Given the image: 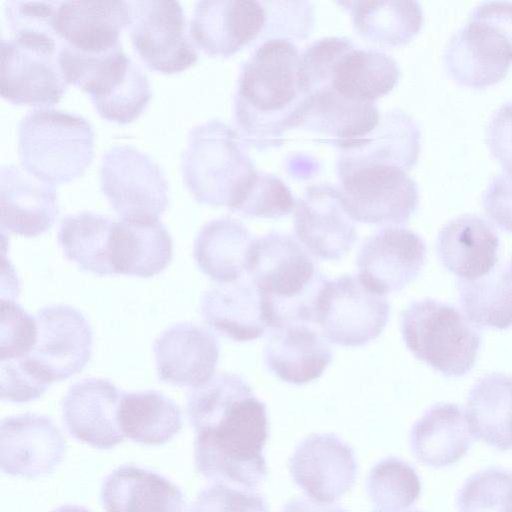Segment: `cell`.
Segmentation results:
<instances>
[{
  "mask_svg": "<svg viewBox=\"0 0 512 512\" xmlns=\"http://www.w3.org/2000/svg\"><path fill=\"white\" fill-rule=\"evenodd\" d=\"M197 471L217 483L253 489L266 477L269 434L264 402L238 374L221 373L187 394Z\"/></svg>",
  "mask_w": 512,
  "mask_h": 512,
  "instance_id": "cell-1",
  "label": "cell"
},
{
  "mask_svg": "<svg viewBox=\"0 0 512 512\" xmlns=\"http://www.w3.org/2000/svg\"><path fill=\"white\" fill-rule=\"evenodd\" d=\"M309 93L300 74V53L289 41L273 39L257 46L240 73L235 121L247 144L276 146L299 127Z\"/></svg>",
  "mask_w": 512,
  "mask_h": 512,
  "instance_id": "cell-2",
  "label": "cell"
},
{
  "mask_svg": "<svg viewBox=\"0 0 512 512\" xmlns=\"http://www.w3.org/2000/svg\"><path fill=\"white\" fill-rule=\"evenodd\" d=\"M247 272L260 297L267 328L316 325L318 303L329 279L294 237L271 232L255 239Z\"/></svg>",
  "mask_w": 512,
  "mask_h": 512,
  "instance_id": "cell-3",
  "label": "cell"
},
{
  "mask_svg": "<svg viewBox=\"0 0 512 512\" xmlns=\"http://www.w3.org/2000/svg\"><path fill=\"white\" fill-rule=\"evenodd\" d=\"M240 134L218 120L195 127L183 155V177L201 203L231 211L256 173Z\"/></svg>",
  "mask_w": 512,
  "mask_h": 512,
  "instance_id": "cell-4",
  "label": "cell"
},
{
  "mask_svg": "<svg viewBox=\"0 0 512 512\" xmlns=\"http://www.w3.org/2000/svg\"><path fill=\"white\" fill-rule=\"evenodd\" d=\"M443 61L463 86L481 89L501 81L512 64V2H480L447 41Z\"/></svg>",
  "mask_w": 512,
  "mask_h": 512,
  "instance_id": "cell-5",
  "label": "cell"
},
{
  "mask_svg": "<svg viewBox=\"0 0 512 512\" xmlns=\"http://www.w3.org/2000/svg\"><path fill=\"white\" fill-rule=\"evenodd\" d=\"M408 350L446 376H463L475 365L482 335L451 304L425 298L411 302L400 315Z\"/></svg>",
  "mask_w": 512,
  "mask_h": 512,
  "instance_id": "cell-6",
  "label": "cell"
},
{
  "mask_svg": "<svg viewBox=\"0 0 512 512\" xmlns=\"http://www.w3.org/2000/svg\"><path fill=\"white\" fill-rule=\"evenodd\" d=\"M22 166L49 184L80 176L93 156V133L82 117L64 111L39 109L19 124Z\"/></svg>",
  "mask_w": 512,
  "mask_h": 512,
  "instance_id": "cell-7",
  "label": "cell"
},
{
  "mask_svg": "<svg viewBox=\"0 0 512 512\" xmlns=\"http://www.w3.org/2000/svg\"><path fill=\"white\" fill-rule=\"evenodd\" d=\"M59 64L67 84L88 92L99 115L109 121H133L150 99L145 73L121 47L102 54H85L62 45Z\"/></svg>",
  "mask_w": 512,
  "mask_h": 512,
  "instance_id": "cell-8",
  "label": "cell"
},
{
  "mask_svg": "<svg viewBox=\"0 0 512 512\" xmlns=\"http://www.w3.org/2000/svg\"><path fill=\"white\" fill-rule=\"evenodd\" d=\"M337 175L344 206L354 221L403 225L418 207L416 183L395 165L340 155Z\"/></svg>",
  "mask_w": 512,
  "mask_h": 512,
  "instance_id": "cell-9",
  "label": "cell"
},
{
  "mask_svg": "<svg viewBox=\"0 0 512 512\" xmlns=\"http://www.w3.org/2000/svg\"><path fill=\"white\" fill-rule=\"evenodd\" d=\"M390 313L385 295L370 289L359 276L346 274L328 281L318 303L316 324L330 343L360 347L382 333Z\"/></svg>",
  "mask_w": 512,
  "mask_h": 512,
  "instance_id": "cell-10",
  "label": "cell"
},
{
  "mask_svg": "<svg viewBox=\"0 0 512 512\" xmlns=\"http://www.w3.org/2000/svg\"><path fill=\"white\" fill-rule=\"evenodd\" d=\"M35 320L36 344L17 359L23 367L47 386L80 372L92 352V329L85 317L70 306L51 305L40 309Z\"/></svg>",
  "mask_w": 512,
  "mask_h": 512,
  "instance_id": "cell-11",
  "label": "cell"
},
{
  "mask_svg": "<svg viewBox=\"0 0 512 512\" xmlns=\"http://www.w3.org/2000/svg\"><path fill=\"white\" fill-rule=\"evenodd\" d=\"M61 47L50 38H2L1 96L15 104L57 103L68 85L59 64Z\"/></svg>",
  "mask_w": 512,
  "mask_h": 512,
  "instance_id": "cell-12",
  "label": "cell"
},
{
  "mask_svg": "<svg viewBox=\"0 0 512 512\" xmlns=\"http://www.w3.org/2000/svg\"><path fill=\"white\" fill-rule=\"evenodd\" d=\"M101 186L121 219H159L168 204L167 182L144 153L116 145L103 157Z\"/></svg>",
  "mask_w": 512,
  "mask_h": 512,
  "instance_id": "cell-13",
  "label": "cell"
},
{
  "mask_svg": "<svg viewBox=\"0 0 512 512\" xmlns=\"http://www.w3.org/2000/svg\"><path fill=\"white\" fill-rule=\"evenodd\" d=\"M130 37L142 60L162 73L185 70L197 60V52L186 33L179 2H130Z\"/></svg>",
  "mask_w": 512,
  "mask_h": 512,
  "instance_id": "cell-14",
  "label": "cell"
},
{
  "mask_svg": "<svg viewBox=\"0 0 512 512\" xmlns=\"http://www.w3.org/2000/svg\"><path fill=\"white\" fill-rule=\"evenodd\" d=\"M294 231L314 257L325 260L342 258L357 240L339 188L328 184L310 186L296 202Z\"/></svg>",
  "mask_w": 512,
  "mask_h": 512,
  "instance_id": "cell-15",
  "label": "cell"
},
{
  "mask_svg": "<svg viewBox=\"0 0 512 512\" xmlns=\"http://www.w3.org/2000/svg\"><path fill=\"white\" fill-rule=\"evenodd\" d=\"M426 254L419 234L403 227H385L363 243L357 257L359 277L379 294L400 291L419 275Z\"/></svg>",
  "mask_w": 512,
  "mask_h": 512,
  "instance_id": "cell-16",
  "label": "cell"
},
{
  "mask_svg": "<svg viewBox=\"0 0 512 512\" xmlns=\"http://www.w3.org/2000/svg\"><path fill=\"white\" fill-rule=\"evenodd\" d=\"M265 23L262 1H201L195 6L189 31L205 53L229 57L245 46L258 44Z\"/></svg>",
  "mask_w": 512,
  "mask_h": 512,
  "instance_id": "cell-17",
  "label": "cell"
},
{
  "mask_svg": "<svg viewBox=\"0 0 512 512\" xmlns=\"http://www.w3.org/2000/svg\"><path fill=\"white\" fill-rule=\"evenodd\" d=\"M294 481L313 500L333 503L353 486L357 463L352 449L332 434L305 438L289 462Z\"/></svg>",
  "mask_w": 512,
  "mask_h": 512,
  "instance_id": "cell-18",
  "label": "cell"
},
{
  "mask_svg": "<svg viewBox=\"0 0 512 512\" xmlns=\"http://www.w3.org/2000/svg\"><path fill=\"white\" fill-rule=\"evenodd\" d=\"M66 448L60 430L47 416L28 413L1 422L0 464L6 474L45 475L63 460Z\"/></svg>",
  "mask_w": 512,
  "mask_h": 512,
  "instance_id": "cell-19",
  "label": "cell"
},
{
  "mask_svg": "<svg viewBox=\"0 0 512 512\" xmlns=\"http://www.w3.org/2000/svg\"><path fill=\"white\" fill-rule=\"evenodd\" d=\"M158 378L179 387L197 388L213 378L219 342L209 329L193 323L175 324L153 346Z\"/></svg>",
  "mask_w": 512,
  "mask_h": 512,
  "instance_id": "cell-20",
  "label": "cell"
},
{
  "mask_svg": "<svg viewBox=\"0 0 512 512\" xmlns=\"http://www.w3.org/2000/svg\"><path fill=\"white\" fill-rule=\"evenodd\" d=\"M122 394L107 379H85L72 385L61 402L70 435L100 449L123 442L125 435L118 420Z\"/></svg>",
  "mask_w": 512,
  "mask_h": 512,
  "instance_id": "cell-21",
  "label": "cell"
},
{
  "mask_svg": "<svg viewBox=\"0 0 512 512\" xmlns=\"http://www.w3.org/2000/svg\"><path fill=\"white\" fill-rule=\"evenodd\" d=\"M131 19L130 2L64 1L57 4L54 28L65 47L102 54L121 47V32Z\"/></svg>",
  "mask_w": 512,
  "mask_h": 512,
  "instance_id": "cell-22",
  "label": "cell"
},
{
  "mask_svg": "<svg viewBox=\"0 0 512 512\" xmlns=\"http://www.w3.org/2000/svg\"><path fill=\"white\" fill-rule=\"evenodd\" d=\"M1 232L36 237L56 222V192L24 168L3 167L0 182Z\"/></svg>",
  "mask_w": 512,
  "mask_h": 512,
  "instance_id": "cell-23",
  "label": "cell"
},
{
  "mask_svg": "<svg viewBox=\"0 0 512 512\" xmlns=\"http://www.w3.org/2000/svg\"><path fill=\"white\" fill-rule=\"evenodd\" d=\"M499 238L492 226L474 214L453 218L440 230L436 252L442 265L461 280H476L498 262Z\"/></svg>",
  "mask_w": 512,
  "mask_h": 512,
  "instance_id": "cell-24",
  "label": "cell"
},
{
  "mask_svg": "<svg viewBox=\"0 0 512 512\" xmlns=\"http://www.w3.org/2000/svg\"><path fill=\"white\" fill-rule=\"evenodd\" d=\"M266 367L279 379L302 385L319 378L333 353L321 332L307 324H289L271 330L264 346Z\"/></svg>",
  "mask_w": 512,
  "mask_h": 512,
  "instance_id": "cell-25",
  "label": "cell"
},
{
  "mask_svg": "<svg viewBox=\"0 0 512 512\" xmlns=\"http://www.w3.org/2000/svg\"><path fill=\"white\" fill-rule=\"evenodd\" d=\"M109 249L114 274L142 278L161 273L173 255L172 239L159 219L114 221Z\"/></svg>",
  "mask_w": 512,
  "mask_h": 512,
  "instance_id": "cell-26",
  "label": "cell"
},
{
  "mask_svg": "<svg viewBox=\"0 0 512 512\" xmlns=\"http://www.w3.org/2000/svg\"><path fill=\"white\" fill-rule=\"evenodd\" d=\"M101 501L106 512H189L176 485L134 465L119 466L104 479Z\"/></svg>",
  "mask_w": 512,
  "mask_h": 512,
  "instance_id": "cell-27",
  "label": "cell"
},
{
  "mask_svg": "<svg viewBox=\"0 0 512 512\" xmlns=\"http://www.w3.org/2000/svg\"><path fill=\"white\" fill-rule=\"evenodd\" d=\"M200 314L206 324L237 342L258 339L267 329L258 292L247 280L211 287L202 295Z\"/></svg>",
  "mask_w": 512,
  "mask_h": 512,
  "instance_id": "cell-28",
  "label": "cell"
},
{
  "mask_svg": "<svg viewBox=\"0 0 512 512\" xmlns=\"http://www.w3.org/2000/svg\"><path fill=\"white\" fill-rule=\"evenodd\" d=\"M381 115L374 102L347 99L332 88H324L309 97L299 127L321 133L340 150L369 135Z\"/></svg>",
  "mask_w": 512,
  "mask_h": 512,
  "instance_id": "cell-29",
  "label": "cell"
},
{
  "mask_svg": "<svg viewBox=\"0 0 512 512\" xmlns=\"http://www.w3.org/2000/svg\"><path fill=\"white\" fill-rule=\"evenodd\" d=\"M466 413L452 403L436 404L413 425L411 448L425 465L444 467L461 459L472 442Z\"/></svg>",
  "mask_w": 512,
  "mask_h": 512,
  "instance_id": "cell-30",
  "label": "cell"
},
{
  "mask_svg": "<svg viewBox=\"0 0 512 512\" xmlns=\"http://www.w3.org/2000/svg\"><path fill=\"white\" fill-rule=\"evenodd\" d=\"M247 228L232 218L206 223L195 240L194 258L200 270L218 283L239 280L248 269L254 242Z\"/></svg>",
  "mask_w": 512,
  "mask_h": 512,
  "instance_id": "cell-31",
  "label": "cell"
},
{
  "mask_svg": "<svg viewBox=\"0 0 512 512\" xmlns=\"http://www.w3.org/2000/svg\"><path fill=\"white\" fill-rule=\"evenodd\" d=\"M466 416L473 437L501 450L512 449V377L487 374L471 388Z\"/></svg>",
  "mask_w": 512,
  "mask_h": 512,
  "instance_id": "cell-32",
  "label": "cell"
},
{
  "mask_svg": "<svg viewBox=\"0 0 512 512\" xmlns=\"http://www.w3.org/2000/svg\"><path fill=\"white\" fill-rule=\"evenodd\" d=\"M399 77L393 57L354 47L336 64L328 87L347 99L375 103L394 89Z\"/></svg>",
  "mask_w": 512,
  "mask_h": 512,
  "instance_id": "cell-33",
  "label": "cell"
},
{
  "mask_svg": "<svg viewBox=\"0 0 512 512\" xmlns=\"http://www.w3.org/2000/svg\"><path fill=\"white\" fill-rule=\"evenodd\" d=\"M354 28L368 41L382 46L408 43L423 26V11L415 1H340Z\"/></svg>",
  "mask_w": 512,
  "mask_h": 512,
  "instance_id": "cell-34",
  "label": "cell"
},
{
  "mask_svg": "<svg viewBox=\"0 0 512 512\" xmlns=\"http://www.w3.org/2000/svg\"><path fill=\"white\" fill-rule=\"evenodd\" d=\"M420 154V130L415 120L401 110L380 117L367 136L341 150V155L395 165L408 172Z\"/></svg>",
  "mask_w": 512,
  "mask_h": 512,
  "instance_id": "cell-35",
  "label": "cell"
},
{
  "mask_svg": "<svg viewBox=\"0 0 512 512\" xmlns=\"http://www.w3.org/2000/svg\"><path fill=\"white\" fill-rule=\"evenodd\" d=\"M118 420L125 437L144 445H161L182 428L178 405L154 390L124 393Z\"/></svg>",
  "mask_w": 512,
  "mask_h": 512,
  "instance_id": "cell-36",
  "label": "cell"
},
{
  "mask_svg": "<svg viewBox=\"0 0 512 512\" xmlns=\"http://www.w3.org/2000/svg\"><path fill=\"white\" fill-rule=\"evenodd\" d=\"M113 219L91 212L65 217L58 242L65 256L80 269L95 275H114L110 259Z\"/></svg>",
  "mask_w": 512,
  "mask_h": 512,
  "instance_id": "cell-37",
  "label": "cell"
},
{
  "mask_svg": "<svg viewBox=\"0 0 512 512\" xmlns=\"http://www.w3.org/2000/svg\"><path fill=\"white\" fill-rule=\"evenodd\" d=\"M460 303L467 318L482 327L512 326V276L505 267L494 268L476 280H458Z\"/></svg>",
  "mask_w": 512,
  "mask_h": 512,
  "instance_id": "cell-38",
  "label": "cell"
},
{
  "mask_svg": "<svg viewBox=\"0 0 512 512\" xmlns=\"http://www.w3.org/2000/svg\"><path fill=\"white\" fill-rule=\"evenodd\" d=\"M420 489L415 470L397 458L380 461L368 476V495L381 512H404L418 499Z\"/></svg>",
  "mask_w": 512,
  "mask_h": 512,
  "instance_id": "cell-39",
  "label": "cell"
},
{
  "mask_svg": "<svg viewBox=\"0 0 512 512\" xmlns=\"http://www.w3.org/2000/svg\"><path fill=\"white\" fill-rule=\"evenodd\" d=\"M459 512H512V473L487 470L473 475L458 498Z\"/></svg>",
  "mask_w": 512,
  "mask_h": 512,
  "instance_id": "cell-40",
  "label": "cell"
},
{
  "mask_svg": "<svg viewBox=\"0 0 512 512\" xmlns=\"http://www.w3.org/2000/svg\"><path fill=\"white\" fill-rule=\"evenodd\" d=\"M295 206L285 183L274 175L256 171L233 211L247 217L279 218L288 215Z\"/></svg>",
  "mask_w": 512,
  "mask_h": 512,
  "instance_id": "cell-41",
  "label": "cell"
},
{
  "mask_svg": "<svg viewBox=\"0 0 512 512\" xmlns=\"http://www.w3.org/2000/svg\"><path fill=\"white\" fill-rule=\"evenodd\" d=\"M266 13V23L258 45L279 39L292 41L305 40L314 23V9L307 1H262ZM293 43V42H292Z\"/></svg>",
  "mask_w": 512,
  "mask_h": 512,
  "instance_id": "cell-42",
  "label": "cell"
},
{
  "mask_svg": "<svg viewBox=\"0 0 512 512\" xmlns=\"http://www.w3.org/2000/svg\"><path fill=\"white\" fill-rule=\"evenodd\" d=\"M354 44L345 37H326L310 44L300 54V74L309 95L330 85L333 70Z\"/></svg>",
  "mask_w": 512,
  "mask_h": 512,
  "instance_id": "cell-43",
  "label": "cell"
},
{
  "mask_svg": "<svg viewBox=\"0 0 512 512\" xmlns=\"http://www.w3.org/2000/svg\"><path fill=\"white\" fill-rule=\"evenodd\" d=\"M37 339L35 317L27 314L15 299L1 298V361L20 359L30 354Z\"/></svg>",
  "mask_w": 512,
  "mask_h": 512,
  "instance_id": "cell-44",
  "label": "cell"
},
{
  "mask_svg": "<svg viewBox=\"0 0 512 512\" xmlns=\"http://www.w3.org/2000/svg\"><path fill=\"white\" fill-rule=\"evenodd\" d=\"M189 512H269L264 499L249 489L214 483L203 489Z\"/></svg>",
  "mask_w": 512,
  "mask_h": 512,
  "instance_id": "cell-45",
  "label": "cell"
},
{
  "mask_svg": "<svg viewBox=\"0 0 512 512\" xmlns=\"http://www.w3.org/2000/svg\"><path fill=\"white\" fill-rule=\"evenodd\" d=\"M0 366L2 400L29 402L42 396L49 387L36 379L18 360L1 361Z\"/></svg>",
  "mask_w": 512,
  "mask_h": 512,
  "instance_id": "cell-46",
  "label": "cell"
},
{
  "mask_svg": "<svg viewBox=\"0 0 512 512\" xmlns=\"http://www.w3.org/2000/svg\"><path fill=\"white\" fill-rule=\"evenodd\" d=\"M482 204L495 225L512 233V170H503L492 178L483 193Z\"/></svg>",
  "mask_w": 512,
  "mask_h": 512,
  "instance_id": "cell-47",
  "label": "cell"
},
{
  "mask_svg": "<svg viewBox=\"0 0 512 512\" xmlns=\"http://www.w3.org/2000/svg\"><path fill=\"white\" fill-rule=\"evenodd\" d=\"M486 139L503 170H512V102L502 104L491 116Z\"/></svg>",
  "mask_w": 512,
  "mask_h": 512,
  "instance_id": "cell-48",
  "label": "cell"
},
{
  "mask_svg": "<svg viewBox=\"0 0 512 512\" xmlns=\"http://www.w3.org/2000/svg\"><path fill=\"white\" fill-rule=\"evenodd\" d=\"M282 512H347L333 503H324L311 498H295L290 500Z\"/></svg>",
  "mask_w": 512,
  "mask_h": 512,
  "instance_id": "cell-49",
  "label": "cell"
},
{
  "mask_svg": "<svg viewBox=\"0 0 512 512\" xmlns=\"http://www.w3.org/2000/svg\"><path fill=\"white\" fill-rule=\"evenodd\" d=\"M52 512H90V511L81 506L68 504V505L61 506V507L53 510Z\"/></svg>",
  "mask_w": 512,
  "mask_h": 512,
  "instance_id": "cell-50",
  "label": "cell"
},
{
  "mask_svg": "<svg viewBox=\"0 0 512 512\" xmlns=\"http://www.w3.org/2000/svg\"><path fill=\"white\" fill-rule=\"evenodd\" d=\"M509 272H510V274L512 276V259H511V263H510V267H509Z\"/></svg>",
  "mask_w": 512,
  "mask_h": 512,
  "instance_id": "cell-51",
  "label": "cell"
},
{
  "mask_svg": "<svg viewBox=\"0 0 512 512\" xmlns=\"http://www.w3.org/2000/svg\"><path fill=\"white\" fill-rule=\"evenodd\" d=\"M377 512H381V511H377Z\"/></svg>",
  "mask_w": 512,
  "mask_h": 512,
  "instance_id": "cell-52",
  "label": "cell"
}]
</instances>
